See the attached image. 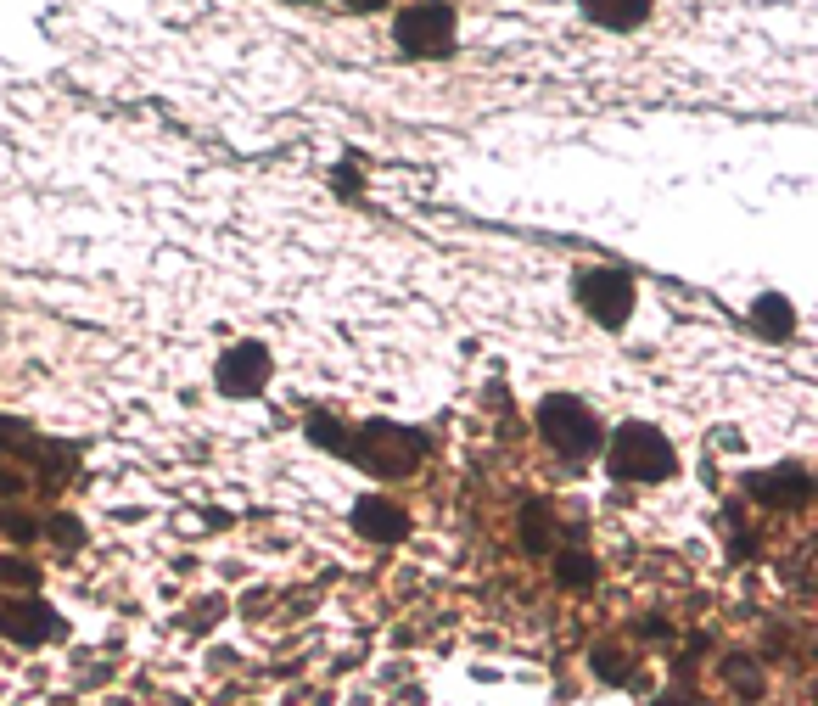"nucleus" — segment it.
<instances>
[{"mask_svg":"<svg viewBox=\"0 0 818 706\" xmlns=\"http://www.w3.org/2000/svg\"><path fill=\"white\" fill-rule=\"evenodd\" d=\"M29 494V477H23V466H0V499H23Z\"/></svg>","mask_w":818,"mask_h":706,"instance_id":"412c9836","label":"nucleus"},{"mask_svg":"<svg viewBox=\"0 0 818 706\" xmlns=\"http://www.w3.org/2000/svg\"><path fill=\"white\" fill-rule=\"evenodd\" d=\"M0 639H12V645H23V650L62 639L57 606H45L40 594H12V600H0Z\"/></svg>","mask_w":818,"mask_h":706,"instance_id":"423d86ee","label":"nucleus"},{"mask_svg":"<svg viewBox=\"0 0 818 706\" xmlns=\"http://www.w3.org/2000/svg\"><path fill=\"white\" fill-rule=\"evenodd\" d=\"M718 673H723V684H729L740 701H762V690H768V678H762L757 656H723Z\"/></svg>","mask_w":818,"mask_h":706,"instance_id":"2eb2a0df","label":"nucleus"},{"mask_svg":"<svg viewBox=\"0 0 818 706\" xmlns=\"http://www.w3.org/2000/svg\"><path fill=\"white\" fill-rule=\"evenodd\" d=\"M555 583H561L566 594H594V583H600V561H594L583 544H566V550H555Z\"/></svg>","mask_w":818,"mask_h":706,"instance_id":"f8f14e48","label":"nucleus"},{"mask_svg":"<svg viewBox=\"0 0 818 706\" xmlns=\"http://www.w3.org/2000/svg\"><path fill=\"white\" fill-rule=\"evenodd\" d=\"M751 331H757L762 342H790V331H796V309H790V297L768 292L751 303Z\"/></svg>","mask_w":818,"mask_h":706,"instance_id":"ddd939ff","label":"nucleus"},{"mask_svg":"<svg viewBox=\"0 0 818 706\" xmlns=\"http://www.w3.org/2000/svg\"><path fill=\"white\" fill-rule=\"evenodd\" d=\"M0 527H6V538H17V544L40 538V522H34V516H23V510H6V516H0Z\"/></svg>","mask_w":818,"mask_h":706,"instance_id":"aec40b11","label":"nucleus"},{"mask_svg":"<svg viewBox=\"0 0 818 706\" xmlns=\"http://www.w3.org/2000/svg\"><path fill=\"white\" fill-rule=\"evenodd\" d=\"M606 466L617 482H673L678 477V449L667 443V432H656L650 421H622L606 438Z\"/></svg>","mask_w":818,"mask_h":706,"instance_id":"f03ea898","label":"nucleus"},{"mask_svg":"<svg viewBox=\"0 0 818 706\" xmlns=\"http://www.w3.org/2000/svg\"><path fill=\"white\" fill-rule=\"evenodd\" d=\"M650 12H656L650 0H583V23H594V29H606V34L645 29Z\"/></svg>","mask_w":818,"mask_h":706,"instance_id":"9d476101","label":"nucleus"},{"mask_svg":"<svg viewBox=\"0 0 818 706\" xmlns=\"http://www.w3.org/2000/svg\"><path fill=\"white\" fill-rule=\"evenodd\" d=\"M589 667H594V678H600V684H634V673H639L634 650H622V645H594Z\"/></svg>","mask_w":818,"mask_h":706,"instance_id":"dca6fc26","label":"nucleus"},{"mask_svg":"<svg viewBox=\"0 0 818 706\" xmlns=\"http://www.w3.org/2000/svg\"><path fill=\"white\" fill-rule=\"evenodd\" d=\"M454 29L460 17L454 6H398L393 12V45L415 62H438L454 51Z\"/></svg>","mask_w":818,"mask_h":706,"instance_id":"39448f33","label":"nucleus"},{"mask_svg":"<svg viewBox=\"0 0 818 706\" xmlns=\"http://www.w3.org/2000/svg\"><path fill=\"white\" fill-rule=\"evenodd\" d=\"M269 370H275V359H269L264 342H230V348L219 353V365H213V382L230 398H253V393H264Z\"/></svg>","mask_w":818,"mask_h":706,"instance_id":"0eeeda50","label":"nucleus"},{"mask_svg":"<svg viewBox=\"0 0 818 706\" xmlns=\"http://www.w3.org/2000/svg\"><path fill=\"white\" fill-rule=\"evenodd\" d=\"M538 438L550 443L561 460H594V454L606 449V426L600 415L572 393H550L538 404Z\"/></svg>","mask_w":818,"mask_h":706,"instance_id":"7ed1b4c3","label":"nucleus"},{"mask_svg":"<svg viewBox=\"0 0 818 706\" xmlns=\"http://www.w3.org/2000/svg\"><path fill=\"white\" fill-rule=\"evenodd\" d=\"M572 297H578V309L589 314L600 331H622V325L634 320L639 286H634V275H628V269L594 264V269H583L578 281H572Z\"/></svg>","mask_w":818,"mask_h":706,"instance_id":"20e7f679","label":"nucleus"},{"mask_svg":"<svg viewBox=\"0 0 818 706\" xmlns=\"http://www.w3.org/2000/svg\"><path fill=\"white\" fill-rule=\"evenodd\" d=\"M359 163H365L359 152H348V157H342L337 180H331V185H337V197H353V191H359V180H365V169H359Z\"/></svg>","mask_w":818,"mask_h":706,"instance_id":"a211bd4d","label":"nucleus"},{"mask_svg":"<svg viewBox=\"0 0 818 706\" xmlns=\"http://www.w3.org/2000/svg\"><path fill=\"white\" fill-rule=\"evenodd\" d=\"M348 522H353V533L370 538V544H398V538L409 533V510L387 494H365V499H353Z\"/></svg>","mask_w":818,"mask_h":706,"instance_id":"1a4fd4ad","label":"nucleus"},{"mask_svg":"<svg viewBox=\"0 0 818 706\" xmlns=\"http://www.w3.org/2000/svg\"><path fill=\"white\" fill-rule=\"evenodd\" d=\"M516 533H522L527 555H555L561 550V544H555V505L550 499H527V505L516 510Z\"/></svg>","mask_w":818,"mask_h":706,"instance_id":"9b49d317","label":"nucleus"},{"mask_svg":"<svg viewBox=\"0 0 818 706\" xmlns=\"http://www.w3.org/2000/svg\"><path fill=\"white\" fill-rule=\"evenodd\" d=\"M426 454H432L426 432H415V426H393V421H365V426H353L348 443H342V460H353L359 471H370V477H381V482L421 471Z\"/></svg>","mask_w":818,"mask_h":706,"instance_id":"f257e3e1","label":"nucleus"},{"mask_svg":"<svg viewBox=\"0 0 818 706\" xmlns=\"http://www.w3.org/2000/svg\"><path fill=\"white\" fill-rule=\"evenodd\" d=\"M40 533H51V538L62 544V550H73V544L85 538V527L73 522V516H51V522H40Z\"/></svg>","mask_w":818,"mask_h":706,"instance_id":"6ab92c4d","label":"nucleus"},{"mask_svg":"<svg viewBox=\"0 0 818 706\" xmlns=\"http://www.w3.org/2000/svg\"><path fill=\"white\" fill-rule=\"evenodd\" d=\"M0 583L17 589V594H40V566L23 550H0Z\"/></svg>","mask_w":818,"mask_h":706,"instance_id":"f3484780","label":"nucleus"},{"mask_svg":"<svg viewBox=\"0 0 818 706\" xmlns=\"http://www.w3.org/2000/svg\"><path fill=\"white\" fill-rule=\"evenodd\" d=\"M45 449H51V443H45L40 432H29V426L12 421V415H0V454H6V466H12V460H23V466H40Z\"/></svg>","mask_w":818,"mask_h":706,"instance_id":"4468645a","label":"nucleus"},{"mask_svg":"<svg viewBox=\"0 0 818 706\" xmlns=\"http://www.w3.org/2000/svg\"><path fill=\"white\" fill-rule=\"evenodd\" d=\"M746 494L757 499L762 510H802L813 499V477L807 466H774V471H751Z\"/></svg>","mask_w":818,"mask_h":706,"instance_id":"6e6552de","label":"nucleus"}]
</instances>
